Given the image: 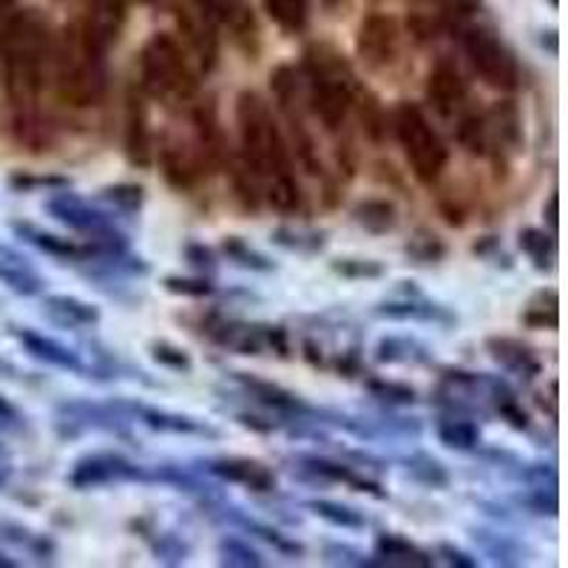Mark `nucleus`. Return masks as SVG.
<instances>
[{
	"instance_id": "nucleus-1",
	"label": "nucleus",
	"mask_w": 568,
	"mask_h": 568,
	"mask_svg": "<svg viewBox=\"0 0 568 568\" xmlns=\"http://www.w3.org/2000/svg\"><path fill=\"white\" fill-rule=\"evenodd\" d=\"M52 29L38 9H23L0 26V63L7 86L12 131L26 149L38 151L49 142L43 91L52 72Z\"/></svg>"
},
{
	"instance_id": "nucleus-2",
	"label": "nucleus",
	"mask_w": 568,
	"mask_h": 568,
	"mask_svg": "<svg viewBox=\"0 0 568 568\" xmlns=\"http://www.w3.org/2000/svg\"><path fill=\"white\" fill-rule=\"evenodd\" d=\"M236 128H240L242 165L254 173L259 185L291 177V151L279 131L276 117L259 91L245 89L236 98Z\"/></svg>"
},
{
	"instance_id": "nucleus-3",
	"label": "nucleus",
	"mask_w": 568,
	"mask_h": 568,
	"mask_svg": "<svg viewBox=\"0 0 568 568\" xmlns=\"http://www.w3.org/2000/svg\"><path fill=\"white\" fill-rule=\"evenodd\" d=\"M52 80L63 103L75 108H91L108 91L105 54L94 52L77 23L66 26L52 46Z\"/></svg>"
},
{
	"instance_id": "nucleus-4",
	"label": "nucleus",
	"mask_w": 568,
	"mask_h": 568,
	"mask_svg": "<svg viewBox=\"0 0 568 568\" xmlns=\"http://www.w3.org/2000/svg\"><path fill=\"white\" fill-rule=\"evenodd\" d=\"M140 86L159 103H191L196 94V77L188 66L182 46L171 35H154L142 46Z\"/></svg>"
},
{
	"instance_id": "nucleus-5",
	"label": "nucleus",
	"mask_w": 568,
	"mask_h": 568,
	"mask_svg": "<svg viewBox=\"0 0 568 568\" xmlns=\"http://www.w3.org/2000/svg\"><path fill=\"white\" fill-rule=\"evenodd\" d=\"M392 128H396V137L404 149V157L415 173V180L421 185H435L447 171L449 149L443 145L433 122L426 120V114L415 103H401L392 114Z\"/></svg>"
},
{
	"instance_id": "nucleus-6",
	"label": "nucleus",
	"mask_w": 568,
	"mask_h": 568,
	"mask_svg": "<svg viewBox=\"0 0 568 568\" xmlns=\"http://www.w3.org/2000/svg\"><path fill=\"white\" fill-rule=\"evenodd\" d=\"M464 52L475 75L487 82L489 89L515 91L520 86V68H517L515 54L508 52L506 43L487 26H466Z\"/></svg>"
},
{
	"instance_id": "nucleus-7",
	"label": "nucleus",
	"mask_w": 568,
	"mask_h": 568,
	"mask_svg": "<svg viewBox=\"0 0 568 568\" xmlns=\"http://www.w3.org/2000/svg\"><path fill=\"white\" fill-rule=\"evenodd\" d=\"M159 165H163L165 182L177 191H191L203 182L208 173V163L196 149L194 134L182 131H168L159 145Z\"/></svg>"
},
{
	"instance_id": "nucleus-8",
	"label": "nucleus",
	"mask_w": 568,
	"mask_h": 568,
	"mask_svg": "<svg viewBox=\"0 0 568 568\" xmlns=\"http://www.w3.org/2000/svg\"><path fill=\"white\" fill-rule=\"evenodd\" d=\"M149 475L128 457L117 452H91L80 457L72 472H68V483L75 489H98L108 483H122V480H145Z\"/></svg>"
},
{
	"instance_id": "nucleus-9",
	"label": "nucleus",
	"mask_w": 568,
	"mask_h": 568,
	"mask_svg": "<svg viewBox=\"0 0 568 568\" xmlns=\"http://www.w3.org/2000/svg\"><path fill=\"white\" fill-rule=\"evenodd\" d=\"M356 52L361 63L373 72L389 68L398 61L401 52V31L398 23L387 15H370L359 26V38H356Z\"/></svg>"
},
{
	"instance_id": "nucleus-10",
	"label": "nucleus",
	"mask_w": 568,
	"mask_h": 568,
	"mask_svg": "<svg viewBox=\"0 0 568 568\" xmlns=\"http://www.w3.org/2000/svg\"><path fill=\"white\" fill-rule=\"evenodd\" d=\"M177 23H180L188 46L194 49L196 61H199L203 72H210V68L217 66L219 57L217 17L210 15L208 9L199 7L196 0H180V3H177Z\"/></svg>"
},
{
	"instance_id": "nucleus-11",
	"label": "nucleus",
	"mask_w": 568,
	"mask_h": 568,
	"mask_svg": "<svg viewBox=\"0 0 568 568\" xmlns=\"http://www.w3.org/2000/svg\"><path fill=\"white\" fill-rule=\"evenodd\" d=\"M77 26L94 52L108 54L126 26V0H89L86 15Z\"/></svg>"
},
{
	"instance_id": "nucleus-12",
	"label": "nucleus",
	"mask_w": 568,
	"mask_h": 568,
	"mask_svg": "<svg viewBox=\"0 0 568 568\" xmlns=\"http://www.w3.org/2000/svg\"><path fill=\"white\" fill-rule=\"evenodd\" d=\"M426 100L443 117H457L469 108V86L452 61H438L426 77Z\"/></svg>"
},
{
	"instance_id": "nucleus-13",
	"label": "nucleus",
	"mask_w": 568,
	"mask_h": 568,
	"mask_svg": "<svg viewBox=\"0 0 568 568\" xmlns=\"http://www.w3.org/2000/svg\"><path fill=\"white\" fill-rule=\"evenodd\" d=\"M128 163L137 168H151L154 163V149H151V128H149V108L137 89L128 91L126 98V134H122Z\"/></svg>"
},
{
	"instance_id": "nucleus-14",
	"label": "nucleus",
	"mask_w": 568,
	"mask_h": 568,
	"mask_svg": "<svg viewBox=\"0 0 568 568\" xmlns=\"http://www.w3.org/2000/svg\"><path fill=\"white\" fill-rule=\"evenodd\" d=\"M205 469L217 478L228 480V483H240V487L250 489V492H273L276 489V475L270 466L254 457H210L205 461Z\"/></svg>"
},
{
	"instance_id": "nucleus-15",
	"label": "nucleus",
	"mask_w": 568,
	"mask_h": 568,
	"mask_svg": "<svg viewBox=\"0 0 568 568\" xmlns=\"http://www.w3.org/2000/svg\"><path fill=\"white\" fill-rule=\"evenodd\" d=\"M15 338L21 341V347L29 352L31 359L43 361V364L63 370V373H89V364L77 356L72 347H66L63 341L52 336H43L38 330L31 327H15Z\"/></svg>"
},
{
	"instance_id": "nucleus-16",
	"label": "nucleus",
	"mask_w": 568,
	"mask_h": 568,
	"mask_svg": "<svg viewBox=\"0 0 568 568\" xmlns=\"http://www.w3.org/2000/svg\"><path fill=\"white\" fill-rule=\"evenodd\" d=\"M487 352L492 356L494 364H501L506 373L524 378V382H531L543 373V361L534 350H531L526 341L512 336H489L487 338Z\"/></svg>"
},
{
	"instance_id": "nucleus-17",
	"label": "nucleus",
	"mask_w": 568,
	"mask_h": 568,
	"mask_svg": "<svg viewBox=\"0 0 568 568\" xmlns=\"http://www.w3.org/2000/svg\"><path fill=\"white\" fill-rule=\"evenodd\" d=\"M375 315H382V319H396V322H433V324H452L455 322V315L449 313L443 305H435V301L424 299L418 291H410L401 299H389L382 301V305L375 307Z\"/></svg>"
},
{
	"instance_id": "nucleus-18",
	"label": "nucleus",
	"mask_w": 568,
	"mask_h": 568,
	"mask_svg": "<svg viewBox=\"0 0 568 568\" xmlns=\"http://www.w3.org/2000/svg\"><path fill=\"white\" fill-rule=\"evenodd\" d=\"M12 231H15L26 245L38 247L40 254L52 256V259H61V262H89V245H77V242L72 240L54 236V233L43 231V228H38V224L31 222H12Z\"/></svg>"
},
{
	"instance_id": "nucleus-19",
	"label": "nucleus",
	"mask_w": 568,
	"mask_h": 568,
	"mask_svg": "<svg viewBox=\"0 0 568 568\" xmlns=\"http://www.w3.org/2000/svg\"><path fill=\"white\" fill-rule=\"evenodd\" d=\"M296 469L301 472V478H310L315 483H347V487H356L359 492H373L382 498L384 492H378L375 483H370L366 478H361L359 472L352 469L347 464H338V461H330V457H319V455H307L296 461Z\"/></svg>"
},
{
	"instance_id": "nucleus-20",
	"label": "nucleus",
	"mask_w": 568,
	"mask_h": 568,
	"mask_svg": "<svg viewBox=\"0 0 568 568\" xmlns=\"http://www.w3.org/2000/svg\"><path fill=\"white\" fill-rule=\"evenodd\" d=\"M0 282L17 296H40L46 291V279L40 270L12 247L0 245Z\"/></svg>"
},
{
	"instance_id": "nucleus-21",
	"label": "nucleus",
	"mask_w": 568,
	"mask_h": 568,
	"mask_svg": "<svg viewBox=\"0 0 568 568\" xmlns=\"http://www.w3.org/2000/svg\"><path fill=\"white\" fill-rule=\"evenodd\" d=\"M236 382H240L242 389L250 396V401H256V404L264 406V410L276 412V415H291V418L296 415V421H301V415H307V406L301 404L299 398L293 396V392H287V389L276 387V384L262 382V378H254V375L245 373H236Z\"/></svg>"
},
{
	"instance_id": "nucleus-22",
	"label": "nucleus",
	"mask_w": 568,
	"mask_h": 568,
	"mask_svg": "<svg viewBox=\"0 0 568 568\" xmlns=\"http://www.w3.org/2000/svg\"><path fill=\"white\" fill-rule=\"evenodd\" d=\"M126 412H131L134 418H140L142 424L157 429V433H173V435H217V429L203 421L191 418V415H180V412H168L157 410V406H145V404H122Z\"/></svg>"
},
{
	"instance_id": "nucleus-23",
	"label": "nucleus",
	"mask_w": 568,
	"mask_h": 568,
	"mask_svg": "<svg viewBox=\"0 0 568 568\" xmlns=\"http://www.w3.org/2000/svg\"><path fill=\"white\" fill-rule=\"evenodd\" d=\"M43 313L49 322L66 330H89L100 324V310L77 296H46Z\"/></svg>"
},
{
	"instance_id": "nucleus-24",
	"label": "nucleus",
	"mask_w": 568,
	"mask_h": 568,
	"mask_svg": "<svg viewBox=\"0 0 568 568\" xmlns=\"http://www.w3.org/2000/svg\"><path fill=\"white\" fill-rule=\"evenodd\" d=\"M435 433H438V441L449 449H457V452H469L480 443V429L478 424L469 418V415H461L457 410H452L449 415H441L435 421Z\"/></svg>"
},
{
	"instance_id": "nucleus-25",
	"label": "nucleus",
	"mask_w": 568,
	"mask_h": 568,
	"mask_svg": "<svg viewBox=\"0 0 568 568\" xmlns=\"http://www.w3.org/2000/svg\"><path fill=\"white\" fill-rule=\"evenodd\" d=\"M352 222L359 224V228H364L366 233H373V236H384V233L396 231L398 208L396 203L382 199V196L361 199V203L352 208Z\"/></svg>"
},
{
	"instance_id": "nucleus-26",
	"label": "nucleus",
	"mask_w": 568,
	"mask_h": 568,
	"mask_svg": "<svg viewBox=\"0 0 568 568\" xmlns=\"http://www.w3.org/2000/svg\"><path fill=\"white\" fill-rule=\"evenodd\" d=\"M375 552L382 557V566H433V557L421 552L418 546H412L410 540L396 538V534H382L375 543Z\"/></svg>"
},
{
	"instance_id": "nucleus-27",
	"label": "nucleus",
	"mask_w": 568,
	"mask_h": 568,
	"mask_svg": "<svg viewBox=\"0 0 568 568\" xmlns=\"http://www.w3.org/2000/svg\"><path fill=\"white\" fill-rule=\"evenodd\" d=\"M524 324L531 330H557L560 327V296L554 287L534 293L524 307Z\"/></svg>"
},
{
	"instance_id": "nucleus-28",
	"label": "nucleus",
	"mask_w": 568,
	"mask_h": 568,
	"mask_svg": "<svg viewBox=\"0 0 568 568\" xmlns=\"http://www.w3.org/2000/svg\"><path fill=\"white\" fill-rule=\"evenodd\" d=\"M426 359H429V350L406 336H387L375 347V361L382 364H424Z\"/></svg>"
},
{
	"instance_id": "nucleus-29",
	"label": "nucleus",
	"mask_w": 568,
	"mask_h": 568,
	"mask_svg": "<svg viewBox=\"0 0 568 568\" xmlns=\"http://www.w3.org/2000/svg\"><path fill=\"white\" fill-rule=\"evenodd\" d=\"M270 242L299 256H313L327 245L322 231H313V228H291V224H284V228H276V231L270 233Z\"/></svg>"
},
{
	"instance_id": "nucleus-30",
	"label": "nucleus",
	"mask_w": 568,
	"mask_h": 568,
	"mask_svg": "<svg viewBox=\"0 0 568 568\" xmlns=\"http://www.w3.org/2000/svg\"><path fill=\"white\" fill-rule=\"evenodd\" d=\"M557 233H546L540 228H524L517 233V242L524 247V254L529 256V262L538 270H552L554 259H557Z\"/></svg>"
},
{
	"instance_id": "nucleus-31",
	"label": "nucleus",
	"mask_w": 568,
	"mask_h": 568,
	"mask_svg": "<svg viewBox=\"0 0 568 568\" xmlns=\"http://www.w3.org/2000/svg\"><path fill=\"white\" fill-rule=\"evenodd\" d=\"M222 254L228 262H233L242 270H254V273H273V270H276L273 259H268V256H264L262 250H256L254 245H247L242 236H224Z\"/></svg>"
},
{
	"instance_id": "nucleus-32",
	"label": "nucleus",
	"mask_w": 568,
	"mask_h": 568,
	"mask_svg": "<svg viewBox=\"0 0 568 568\" xmlns=\"http://www.w3.org/2000/svg\"><path fill=\"white\" fill-rule=\"evenodd\" d=\"M264 12L276 26L284 31H301L307 26V15H310V3L307 0H262Z\"/></svg>"
},
{
	"instance_id": "nucleus-33",
	"label": "nucleus",
	"mask_w": 568,
	"mask_h": 568,
	"mask_svg": "<svg viewBox=\"0 0 568 568\" xmlns=\"http://www.w3.org/2000/svg\"><path fill=\"white\" fill-rule=\"evenodd\" d=\"M404 254L410 256L415 264H438L443 256H447V245H443V240L435 231L418 228L404 245Z\"/></svg>"
},
{
	"instance_id": "nucleus-34",
	"label": "nucleus",
	"mask_w": 568,
	"mask_h": 568,
	"mask_svg": "<svg viewBox=\"0 0 568 568\" xmlns=\"http://www.w3.org/2000/svg\"><path fill=\"white\" fill-rule=\"evenodd\" d=\"M264 199H268L270 208H276L279 214H296L301 208V191L296 177H279V180L268 182L262 188Z\"/></svg>"
},
{
	"instance_id": "nucleus-35",
	"label": "nucleus",
	"mask_w": 568,
	"mask_h": 568,
	"mask_svg": "<svg viewBox=\"0 0 568 568\" xmlns=\"http://www.w3.org/2000/svg\"><path fill=\"white\" fill-rule=\"evenodd\" d=\"M219 560H222V566H233V568L264 566L262 554L256 552L247 540L236 538V534H224V538L219 540Z\"/></svg>"
},
{
	"instance_id": "nucleus-36",
	"label": "nucleus",
	"mask_w": 568,
	"mask_h": 568,
	"mask_svg": "<svg viewBox=\"0 0 568 568\" xmlns=\"http://www.w3.org/2000/svg\"><path fill=\"white\" fill-rule=\"evenodd\" d=\"M307 508L313 512L315 517H322L327 520L330 526H338V529H364V515H361L359 508L345 506V503L336 501H310Z\"/></svg>"
},
{
	"instance_id": "nucleus-37",
	"label": "nucleus",
	"mask_w": 568,
	"mask_h": 568,
	"mask_svg": "<svg viewBox=\"0 0 568 568\" xmlns=\"http://www.w3.org/2000/svg\"><path fill=\"white\" fill-rule=\"evenodd\" d=\"M100 199L112 205L114 210H120V214H128V217H134V214H140L142 199H145V194H142L140 185H131V182H120V185L103 188V194H100Z\"/></svg>"
},
{
	"instance_id": "nucleus-38",
	"label": "nucleus",
	"mask_w": 568,
	"mask_h": 568,
	"mask_svg": "<svg viewBox=\"0 0 568 568\" xmlns=\"http://www.w3.org/2000/svg\"><path fill=\"white\" fill-rule=\"evenodd\" d=\"M199 7L208 9L210 15L217 17V21H224V23H231L233 29L242 31V29H254V21H250V15H247L245 9L236 3V0H196Z\"/></svg>"
},
{
	"instance_id": "nucleus-39",
	"label": "nucleus",
	"mask_w": 568,
	"mask_h": 568,
	"mask_svg": "<svg viewBox=\"0 0 568 568\" xmlns=\"http://www.w3.org/2000/svg\"><path fill=\"white\" fill-rule=\"evenodd\" d=\"M151 359L157 361L159 366L171 370V373H191V356L182 347L171 345V341H151Z\"/></svg>"
},
{
	"instance_id": "nucleus-40",
	"label": "nucleus",
	"mask_w": 568,
	"mask_h": 568,
	"mask_svg": "<svg viewBox=\"0 0 568 568\" xmlns=\"http://www.w3.org/2000/svg\"><path fill=\"white\" fill-rule=\"evenodd\" d=\"M475 540H478L483 552L492 557L494 563H503V566H515V557H520L515 546H512V540H506L503 534H489V531H475Z\"/></svg>"
},
{
	"instance_id": "nucleus-41",
	"label": "nucleus",
	"mask_w": 568,
	"mask_h": 568,
	"mask_svg": "<svg viewBox=\"0 0 568 568\" xmlns=\"http://www.w3.org/2000/svg\"><path fill=\"white\" fill-rule=\"evenodd\" d=\"M410 472L421 480V483H426V487H433V489H441L449 483L447 469H443V466L429 455L410 457Z\"/></svg>"
},
{
	"instance_id": "nucleus-42",
	"label": "nucleus",
	"mask_w": 568,
	"mask_h": 568,
	"mask_svg": "<svg viewBox=\"0 0 568 568\" xmlns=\"http://www.w3.org/2000/svg\"><path fill=\"white\" fill-rule=\"evenodd\" d=\"M366 389L373 392V398L387 401V404H412V401H415V389L406 387V384L387 382V378H373V382H366Z\"/></svg>"
},
{
	"instance_id": "nucleus-43",
	"label": "nucleus",
	"mask_w": 568,
	"mask_h": 568,
	"mask_svg": "<svg viewBox=\"0 0 568 568\" xmlns=\"http://www.w3.org/2000/svg\"><path fill=\"white\" fill-rule=\"evenodd\" d=\"M163 287L168 293H177V296H188V299H203L214 293V284L205 276L188 279V276H165Z\"/></svg>"
},
{
	"instance_id": "nucleus-44",
	"label": "nucleus",
	"mask_w": 568,
	"mask_h": 568,
	"mask_svg": "<svg viewBox=\"0 0 568 568\" xmlns=\"http://www.w3.org/2000/svg\"><path fill=\"white\" fill-rule=\"evenodd\" d=\"M333 270L338 276L345 279H382L384 264H378L375 259H336Z\"/></svg>"
},
{
	"instance_id": "nucleus-45",
	"label": "nucleus",
	"mask_w": 568,
	"mask_h": 568,
	"mask_svg": "<svg viewBox=\"0 0 568 568\" xmlns=\"http://www.w3.org/2000/svg\"><path fill=\"white\" fill-rule=\"evenodd\" d=\"M9 185L15 188V191H23V194H29L35 188H68L66 177H31V173H12L9 177Z\"/></svg>"
},
{
	"instance_id": "nucleus-46",
	"label": "nucleus",
	"mask_w": 568,
	"mask_h": 568,
	"mask_svg": "<svg viewBox=\"0 0 568 568\" xmlns=\"http://www.w3.org/2000/svg\"><path fill=\"white\" fill-rule=\"evenodd\" d=\"M324 557L330 563H341V566H373V560H364V554L350 546H330Z\"/></svg>"
},
{
	"instance_id": "nucleus-47",
	"label": "nucleus",
	"mask_w": 568,
	"mask_h": 568,
	"mask_svg": "<svg viewBox=\"0 0 568 568\" xmlns=\"http://www.w3.org/2000/svg\"><path fill=\"white\" fill-rule=\"evenodd\" d=\"M185 259H188V264H191V268H196V270H214V268H217V262H214V254H210L205 245H199V242H188Z\"/></svg>"
},
{
	"instance_id": "nucleus-48",
	"label": "nucleus",
	"mask_w": 568,
	"mask_h": 568,
	"mask_svg": "<svg viewBox=\"0 0 568 568\" xmlns=\"http://www.w3.org/2000/svg\"><path fill=\"white\" fill-rule=\"evenodd\" d=\"M438 552H441V557H447L449 566H457V568H475V566H478V560H475L472 554H466L464 548L452 546V543H441V548H438Z\"/></svg>"
},
{
	"instance_id": "nucleus-49",
	"label": "nucleus",
	"mask_w": 568,
	"mask_h": 568,
	"mask_svg": "<svg viewBox=\"0 0 568 568\" xmlns=\"http://www.w3.org/2000/svg\"><path fill=\"white\" fill-rule=\"evenodd\" d=\"M543 217H546L552 233H557V224H560V196H557V191L548 196V205L543 208Z\"/></svg>"
},
{
	"instance_id": "nucleus-50",
	"label": "nucleus",
	"mask_w": 568,
	"mask_h": 568,
	"mask_svg": "<svg viewBox=\"0 0 568 568\" xmlns=\"http://www.w3.org/2000/svg\"><path fill=\"white\" fill-rule=\"evenodd\" d=\"M0 424H7V426H15L21 424V415H17L12 406L7 404V401H0Z\"/></svg>"
},
{
	"instance_id": "nucleus-51",
	"label": "nucleus",
	"mask_w": 568,
	"mask_h": 568,
	"mask_svg": "<svg viewBox=\"0 0 568 568\" xmlns=\"http://www.w3.org/2000/svg\"><path fill=\"white\" fill-rule=\"evenodd\" d=\"M12 7V0H0V17L7 15V9Z\"/></svg>"
},
{
	"instance_id": "nucleus-52",
	"label": "nucleus",
	"mask_w": 568,
	"mask_h": 568,
	"mask_svg": "<svg viewBox=\"0 0 568 568\" xmlns=\"http://www.w3.org/2000/svg\"><path fill=\"white\" fill-rule=\"evenodd\" d=\"M338 3H341V0H324V7H330V9L338 7Z\"/></svg>"
},
{
	"instance_id": "nucleus-53",
	"label": "nucleus",
	"mask_w": 568,
	"mask_h": 568,
	"mask_svg": "<svg viewBox=\"0 0 568 568\" xmlns=\"http://www.w3.org/2000/svg\"><path fill=\"white\" fill-rule=\"evenodd\" d=\"M0 370H9V366H7V364H3V361H0Z\"/></svg>"
},
{
	"instance_id": "nucleus-54",
	"label": "nucleus",
	"mask_w": 568,
	"mask_h": 568,
	"mask_svg": "<svg viewBox=\"0 0 568 568\" xmlns=\"http://www.w3.org/2000/svg\"><path fill=\"white\" fill-rule=\"evenodd\" d=\"M140 3H154V0H140Z\"/></svg>"
},
{
	"instance_id": "nucleus-55",
	"label": "nucleus",
	"mask_w": 568,
	"mask_h": 568,
	"mask_svg": "<svg viewBox=\"0 0 568 568\" xmlns=\"http://www.w3.org/2000/svg\"><path fill=\"white\" fill-rule=\"evenodd\" d=\"M552 7H557V0H552Z\"/></svg>"
}]
</instances>
